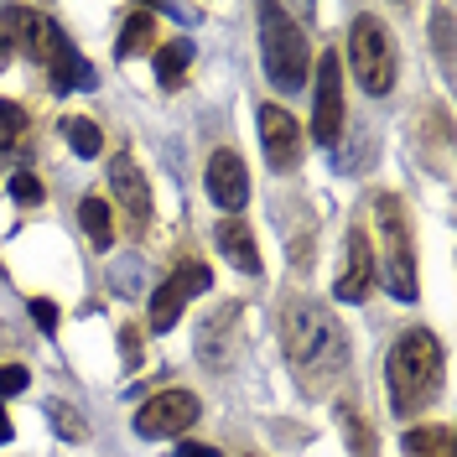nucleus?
Returning a JSON list of instances; mask_svg holds the SVG:
<instances>
[{
  "label": "nucleus",
  "instance_id": "f257e3e1",
  "mask_svg": "<svg viewBox=\"0 0 457 457\" xmlns=\"http://www.w3.org/2000/svg\"><path fill=\"white\" fill-rule=\"evenodd\" d=\"M281 343H286L291 370L302 374V385H307V395H322L328 379L343 374V359H348L343 328L312 296H291L281 307Z\"/></svg>",
  "mask_w": 457,
  "mask_h": 457
},
{
  "label": "nucleus",
  "instance_id": "f03ea898",
  "mask_svg": "<svg viewBox=\"0 0 457 457\" xmlns=\"http://www.w3.org/2000/svg\"><path fill=\"white\" fill-rule=\"evenodd\" d=\"M442 385V343L431 338L427 328L400 333L390 359H385V390H390V411L395 416H416L427 411L431 395Z\"/></svg>",
  "mask_w": 457,
  "mask_h": 457
},
{
  "label": "nucleus",
  "instance_id": "7ed1b4c3",
  "mask_svg": "<svg viewBox=\"0 0 457 457\" xmlns=\"http://www.w3.org/2000/svg\"><path fill=\"white\" fill-rule=\"evenodd\" d=\"M260 62H265V79L281 94H296L307 84L312 47H307V31L296 27V16L286 5H260Z\"/></svg>",
  "mask_w": 457,
  "mask_h": 457
},
{
  "label": "nucleus",
  "instance_id": "20e7f679",
  "mask_svg": "<svg viewBox=\"0 0 457 457\" xmlns=\"http://www.w3.org/2000/svg\"><path fill=\"white\" fill-rule=\"evenodd\" d=\"M374 219H379V255H385V286L395 302H416L421 286H416V250H411V219H405V203L395 193H379L374 198Z\"/></svg>",
  "mask_w": 457,
  "mask_h": 457
},
{
  "label": "nucleus",
  "instance_id": "39448f33",
  "mask_svg": "<svg viewBox=\"0 0 457 457\" xmlns=\"http://www.w3.org/2000/svg\"><path fill=\"white\" fill-rule=\"evenodd\" d=\"M348 68H353L359 88L374 94V99L395 88V42H390L385 21L370 16V11H359L353 27H348Z\"/></svg>",
  "mask_w": 457,
  "mask_h": 457
},
{
  "label": "nucleus",
  "instance_id": "423d86ee",
  "mask_svg": "<svg viewBox=\"0 0 457 457\" xmlns=\"http://www.w3.org/2000/svg\"><path fill=\"white\" fill-rule=\"evenodd\" d=\"M198 416H203V405H198L193 390H162V395H151L141 411H136V436H145V442L182 436Z\"/></svg>",
  "mask_w": 457,
  "mask_h": 457
},
{
  "label": "nucleus",
  "instance_id": "0eeeda50",
  "mask_svg": "<svg viewBox=\"0 0 457 457\" xmlns=\"http://www.w3.org/2000/svg\"><path fill=\"white\" fill-rule=\"evenodd\" d=\"M208 286H213L208 265H198V260H182L167 281L156 286V296H151V333H171V322L182 317L187 296H198V291H208Z\"/></svg>",
  "mask_w": 457,
  "mask_h": 457
},
{
  "label": "nucleus",
  "instance_id": "6e6552de",
  "mask_svg": "<svg viewBox=\"0 0 457 457\" xmlns=\"http://www.w3.org/2000/svg\"><path fill=\"white\" fill-rule=\"evenodd\" d=\"M312 141L317 145H333V151H338V141H343V68H338V53H322V57H317Z\"/></svg>",
  "mask_w": 457,
  "mask_h": 457
},
{
  "label": "nucleus",
  "instance_id": "1a4fd4ad",
  "mask_svg": "<svg viewBox=\"0 0 457 457\" xmlns=\"http://www.w3.org/2000/svg\"><path fill=\"white\" fill-rule=\"evenodd\" d=\"M260 145H265L270 171L302 167V125H296L281 104H260Z\"/></svg>",
  "mask_w": 457,
  "mask_h": 457
},
{
  "label": "nucleus",
  "instance_id": "9d476101",
  "mask_svg": "<svg viewBox=\"0 0 457 457\" xmlns=\"http://www.w3.org/2000/svg\"><path fill=\"white\" fill-rule=\"evenodd\" d=\"M110 187H114V198H120V208H125L130 234L141 239L145 224H151V187H145V171L130 162V151H120L110 162Z\"/></svg>",
  "mask_w": 457,
  "mask_h": 457
},
{
  "label": "nucleus",
  "instance_id": "9b49d317",
  "mask_svg": "<svg viewBox=\"0 0 457 457\" xmlns=\"http://www.w3.org/2000/svg\"><path fill=\"white\" fill-rule=\"evenodd\" d=\"M239 317H245L239 302H224L213 317H203L198 359L208 364V370H228V364H234V348H239Z\"/></svg>",
  "mask_w": 457,
  "mask_h": 457
},
{
  "label": "nucleus",
  "instance_id": "f8f14e48",
  "mask_svg": "<svg viewBox=\"0 0 457 457\" xmlns=\"http://www.w3.org/2000/svg\"><path fill=\"white\" fill-rule=\"evenodd\" d=\"M203 182H208V198L219 203L224 213H239V208L250 203V171H245V162H239L234 151H213Z\"/></svg>",
  "mask_w": 457,
  "mask_h": 457
},
{
  "label": "nucleus",
  "instance_id": "ddd939ff",
  "mask_svg": "<svg viewBox=\"0 0 457 457\" xmlns=\"http://www.w3.org/2000/svg\"><path fill=\"white\" fill-rule=\"evenodd\" d=\"M374 245L364 228H348V260H343V276H338V302H364L374 286Z\"/></svg>",
  "mask_w": 457,
  "mask_h": 457
},
{
  "label": "nucleus",
  "instance_id": "4468645a",
  "mask_svg": "<svg viewBox=\"0 0 457 457\" xmlns=\"http://www.w3.org/2000/svg\"><path fill=\"white\" fill-rule=\"evenodd\" d=\"M5 31L21 37L27 57H37V62H47V53H53V42H57V27L42 11H27V5H11V11H5Z\"/></svg>",
  "mask_w": 457,
  "mask_h": 457
},
{
  "label": "nucleus",
  "instance_id": "2eb2a0df",
  "mask_svg": "<svg viewBox=\"0 0 457 457\" xmlns=\"http://www.w3.org/2000/svg\"><path fill=\"white\" fill-rule=\"evenodd\" d=\"M47 79H53L57 94H68V88H94L99 79H94V62H84V57L73 53V42L57 31L53 53H47Z\"/></svg>",
  "mask_w": 457,
  "mask_h": 457
},
{
  "label": "nucleus",
  "instance_id": "dca6fc26",
  "mask_svg": "<svg viewBox=\"0 0 457 457\" xmlns=\"http://www.w3.org/2000/svg\"><path fill=\"white\" fill-rule=\"evenodd\" d=\"M219 250H224V260L234 265V270H245V276H260V250H255V234L239 224V219H228L224 228H219Z\"/></svg>",
  "mask_w": 457,
  "mask_h": 457
},
{
  "label": "nucleus",
  "instance_id": "f3484780",
  "mask_svg": "<svg viewBox=\"0 0 457 457\" xmlns=\"http://www.w3.org/2000/svg\"><path fill=\"white\" fill-rule=\"evenodd\" d=\"M156 47V16L151 11H130V21L120 27V42H114V57L130 62V57H145Z\"/></svg>",
  "mask_w": 457,
  "mask_h": 457
},
{
  "label": "nucleus",
  "instance_id": "a211bd4d",
  "mask_svg": "<svg viewBox=\"0 0 457 457\" xmlns=\"http://www.w3.org/2000/svg\"><path fill=\"white\" fill-rule=\"evenodd\" d=\"M79 224H84V234H88V245H94V250H110V245H114V219H110V203H104V198H94V193H88V198L79 203Z\"/></svg>",
  "mask_w": 457,
  "mask_h": 457
},
{
  "label": "nucleus",
  "instance_id": "6ab92c4d",
  "mask_svg": "<svg viewBox=\"0 0 457 457\" xmlns=\"http://www.w3.org/2000/svg\"><path fill=\"white\" fill-rule=\"evenodd\" d=\"M187 62H193V42H167V47H156V79L162 88H177L182 84V73H187Z\"/></svg>",
  "mask_w": 457,
  "mask_h": 457
},
{
  "label": "nucleus",
  "instance_id": "aec40b11",
  "mask_svg": "<svg viewBox=\"0 0 457 457\" xmlns=\"http://www.w3.org/2000/svg\"><path fill=\"white\" fill-rule=\"evenodd\" d=\"M338 427H343V436H348V453H353V457H374V453H379L374 427L353 411V405H338Z\"/></svg>",
  "mask_w": 457,
  "mask_h": 457
},
{
  "label": "nucleus",
  "instance_id": "412c9836",
  "mask_svg": "<svg viewBox=\"0 0 457 457\" xmlns=\"http://www.w3.org/2000/svg\"><path fill=\"white\" fill-rule=\"evenodd\" d=\"M42 416H47V427H53L62 442H84V436H88V421L68 405V400H47V405H42Z\"/></svg>",
  "mask_w": 457,
  "mask_h": 457
},
{
  "label": "nucleus",
  "instance_id": "4be33fe9",
  "mask_svg": "<svg viewBox=\"0 0 457 457\" xmlns=\"http://www.w3.org/2000/svg\"><path fill=\"white\" fill-rule=\"evenodd\" d=\"M62 136H68V145H73L79 156H99V151H104V130H99L94 120H84V114H68V120H62Z\"/></svg>",
  "mask_w": 457,
  "mask_h": 457
},
{
  "label": "nucleus",
  "instance_id": "5701e85b",
  "mask_svg": "<svg viewBox=\"0 0 457 457\" xmlns=\"http://www.w3.org/2000/svg\"><path fill=\"white\" fill-rule=\"evenodd\" d=\"M447 447H453V431H447V427L405 431V453H411V457H447Z\"/></svg>",
  "mask_w": 457,
  "mask_h": 457
},
{
  "label": "nucleus",
  "instance_id": "b1692460",
  "mask_svg": "<svg viewBox=\"0 0 457 457\" xmlns=\"http://www.w3.org/2000/svg\"><path fill=\"white\" fill-rule=\"evenodd\" d=\"M21 136H27V110L11 104V99H0V145H16Z\"/></svg>",
  "mask_w": 457,
  "mask_h": 457
},
{
  "label": "nucleus",
  "instance_id": "393cba45",
  "mask_svg": "<svg viewBox=\"0 0 457 457\" xmlns=\"http://www.w3.org/2000/svg\"><path fill=\"white\" fill-rule=\"evenodd\" d=\"M11 198L16 203H42V182H37L31 171H16V177H11Z\"/></svg>",
  "mask_w": 457,
  "mask_h": 457
},
{
  "label": "nucleus",
  "instance_id": "a878e982",
  "mask_svg": "<svg viewBox=\"0 0 457 457\" xmlns=\"http://www.w3.org/2000/svg\"><path fill=\"white\" fill-rule=\"evenodd\" d=\"M27 379H31V374L21 370V364H0V395H21V390H27Z\"/></svg>",
  "mask_w": 457,
  "mask_h": 457
},
{
  "label": "nucleus",
  "instance_id": "bb28decb",
  "mask_svg": "<svg viewBox=\"0 0 457 457\" xmlns=\"http://www.w3.org/2000/svg\"><path fill=\"white\" fill-rule=\"evenodd\" d=\"M120 353L130 359V370L141 364V328H136V322H125V328H120Z\"/></svg>",
  "mask_w": 457,
  "mask_h": 457
},
{
  "label": "nucleus",
  "instance_id": "cd10ccee",
  "mask_svg": "<svg viewBox=\"0 0 457 457\" xmlns=\"http://www.w3.org/2000/svg\"><path fill=\"white\" fill-rule=\"evenodd\" d=\"M447 27H453V11L442 5L436 11V53H442V62H453V37H447Z\"/></svg>",
  "mask_w": 457,
  "mask_h": 457
},
{
  "label": "nucleus",
  "instance_id": "c85d7f7f",
  "mask_svg": "<svg viewBox=\"0 0 457 457\" xmlns=\"http://www.w3.org/2000/svg\"><path fill=\"white\" fill-rule=\"evenodd\" d=\"M31 322L53 333V328H57V302H47V296H37V302H31Z\"/></svg>",
  "mask_w": 457,
  "mask_h": 457
},
{
  "label": "nucleus",
  "instance_id": "c756f323",
  "mask_svg": "<svg viewBox=\"0 0 457 457\" xmlns=\"http://www.w3.org/2000/svg\"><path fill=\"white\" fill-rule=\"evenodd\" d=\"M177 457H219V453H213V447H203V442H187Z\"/></svg>",
  "mask_w": 457,
  "mask_h": 457
},
{
  "label": "nucleus",
  "instance_id": "7c9ffc66",
  "mask_svg": "<svg viewBox=\"0 0 457 457\" xmlns=\"http://www.w3.org/2000/svg\"><path fill=\"white\" fill-rule=\"evenodd\" d=\"M5 442H11V416L0 411V447H5Z\"/></svg>",
  "mask_w": 457,
  "mask_h": 457
},
{
  "label": "nucleus",
  "instance_id": "2f4dec72",
  "mask_svg": "<svg viewBox=\"0 0 457 457\" xmlns=\"http://www.w3.org/2000/svg\"><path fill=\"white\" fill-rule=\"evenodd\" d=\"M5 57H11V37H5V31H0V62H5Z\"/></svg>",
  "mask_w": 457,
  "mask_h": 457
}]
</instances>
